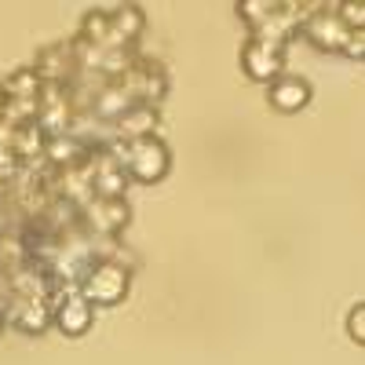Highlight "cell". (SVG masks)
Segmentation results:
<instances>
[{"label": "cell", "instance_id": "obj_10", "mask_svg": "<svg viewBox=\"0 0 365 365\" xmlns=\"http://www.w3.org/2000/svg\"><path fill=\"white\" fill-rule=\"evenodd\" d=\"M270 106L278 113H299L303 106L311 103V84L296 77V73H282L278 81H270V91H267Z\"/></svg>", "mask_w": 365, "mask_h": 365}, {"label": "cell", "instance_id": "obj_18", "mask_svg": "<svg viewBox=\"0 0 365 365\" xmlns=\"http://www.w3.org/2000/svg\"><path fill=\"white\" fill-rule=\"evenodd\" d=\"M274 11H278V0H237V15L252 26V34H256V29H259Z\"/></svg>", "mask_w": 365, "mask_h": 365}, {"label": "cell", "instance_id": "obj_3", "mask_svg": "<svg viewBox=\"0 0 365 365\" xmlns=\"http://www.w3.org/2000/svg\"><path fill=\"white\" fill-rule=\"evenodd\" d=\"M81 223L99 237H120V230L132 223V208L125 197H96L81 208Z\"/></svg>", "mask_w": 365, "mask_h": 365}, {"label": "cell", "instance_id": "obj_5", "mask_svg": "<svg viewBox=\"0 0 365 365\" xmlns=\"http://www.w3.org/2000/svg\"><path fill=\"white\" fill-rule=\"evenodd\" d=\"M299 34H307L311 44L322 48V51H344L347 41H351V29L344 26V19L336 15V8H332V4L314 8V11L307 15V22H303Z\"/></svg>", "mask_w": 365, "mask_h": 365}, {"label": "cell", "instance_id": "obj_15", "mask_svg": "<svg viewBox=\"0 0 365 365\" xmlns=\"http://www.w3.org/2000/svg\"><path fill=\"white\" fill-rule=\"evenodd\" d=\"M4 88V96L8 99H22V103H41V91H44V81L37 77L34 66H26V70H15L8 73V81L0 84Z\"/></svg>", "mask_w": 365, "mask_h": 365}, {"label": "cell", "instance_id": "obj_2", "mask_svg": "<svg viewBox=\"0 0 365 365\" xmlns=\"http://www.w3.org/2000/svg\"><path fill=\"white\" fill-rule=\"evenodd\" d=\"M128 285H132V274L117 263H96L84 282H81V296L91 303V307H117L120 299L128 296Z\"/></svg>", "mask_w": 365, "mask_h": 365}, {"label": "cell", "instance_id": "obj_21", "mask_svg": "<svg viewBox=\"0 0 365 365\" xmlns=\"http://www.w3.org/2000/svg\"><path fill=\"white\" fill-rule=\"evenodd\" d=\"M4 106H8V96H4V88H0V120H4Z\"/></svg>", "mask_w": 365, "mask_h": 365}, {"label": "cell", "instance_id": "obj_19", "mask_svg": "<svg viewBox=\"0 0 365 365\" xmlns=\"http://www.w3.org/2000/svg\"><path fill=\"white\" fill-rule=\"evenodd\" d=\"M332 8H336V15L344 19V26L351 29V34L365 29V4L361 0H344V4H332Z\"/></svg>", "mask_w": 365, "mask_h": 365}, {"label": "cell", "instance_id": "obj_1", "mask_svg": "<svg viewBox=\"0 0 365 365\" xmlns=\"http://www.w3.org/2000/svg\"><path fill=\"white\" fill-rule=\"evenodd\" d=\"M120 165H125L128 179H135V182H158V179H165L168 168H172V150H168L158 135L135 139V143H128Z\"/></svg>", "mask_w": 365, "mask_h": 365}, {"label": "cell", "instance_id": "obj_8", "mask_svg": "<svg viewBox=\"0 0 365 365\" xmlns=\"http://www.w3.org/2000/svg\"><path fill=\"white\" fill-rule=\"evenodd\" d=\"M37 77L44 84H70L77 73V55H73V41H55L44 44L37 51V63H34Z\"/></svg>", "mask_w": 365, "mask_h": 365}, {"label": "cell", "instance_id": "obj_9", "mask_svg": "<svg viewBox=\"0 0 365 365\" xmlns=\"http://www.w3.org/2000/svg\"><path fill=\"white\" fill-rule=\"evenodd\" d=\"M91 322H96V307H91L81 292L66 296V299L51 311V325H55L58 332H66V336H84V332L91 329Z\"/></svg>", "mask_w": 365, "mask_h": 365}, {"label": "cell", "instance_id": "obj_6", "mask_svg": "<svg viewBox=\"0 0 365 365\" xmlns=\"http://www.w3.org/2000/svg\"><path fill=\"white\" fill-rule=\"evenodd\" d=\"M241 70H245L252 81H278L285 70V48L267 44L259 37H249V44L241 48Z\"/></svg>", "mask_w": 365, "mask_h": 365}, {"label": "cell", "instance_id": "obj_4", "mask_svg": "<svg viewBox=\"0 0 365 365\" xmlns=\"http://www.w3.org/2000/svg\"><path fill=\"white\" fill-rule=\"evenodd\" d=\"M37 125L48 139L66 135L73 128V103H70V84H44L41 103H37Z\"/></svg>", "mask_w": 365, "mask_h": 365}, {"label": "cell", "instance_id": "obj_17", "mask_svg": "<svg viewBox=\"0 0 365 365\" xmlns=\"http://www.w3.org/2000/svg\"><path fill=\"white\" fill-rule=\"evenodd\" d=\"M143 70H146V84H143V103L146 106H161L168 96V70L154 58H143Z\"/></svg>", "mask_w": 365, "mask_h": 365}, {"label": "cell", "instance_id": "obj_11", "mask_svg": "<svg viewBox=\"0 0 365 365\" xmlns=\"http://www.w3.org/2000/svg\"><path fill=\"white\" fill-rule=\"evenodd\" d=\"M158 125H161V106H146V103H135V106H128L125 113L117 117L113 132H117V139L135 143V139H150Z\"/></svg>", "mask_w": 365, "mask_h": 365}, {"label": "cell", "instance_id": "obj_20", "mask_svg": "<svg viewBox=\"0 0 365 365\" xmlns=\"http://www.w3.org/2000/svg\"><path fill=\"white\" fill-rule=\"evenodd\" d=\"M347 332H351V340L365 347V303H354L351 314H347Z\"/></svg>", "mask_w": 365, "mask_h": 365}, {"label": "cell", "instance_id": "obj_7", "mask_svg": "<svg viewBox=\"0 0 365 365\" xmlns=\"http://www.w3.org/2000/svg\"><path fill=\"white\" fill-rule=\"evenodd\" d=\"M0 314H4V325L26 332V336H41V332L51 325V307H48V299L8 296V303L0 307Z\"/></svg>", "mask_w": 365, "mask_h": 365}, {"label": "cell", "instance_id": "obj_22", "mask_svg": "<svg viewBox=\"0 0 365 365\" xmlns=\"http://www.w3.org/2000/svg\"><path fill=\"white\" fill-rule=\"evenodd\" d=\"M4 329H8V325H4V314H0V332H4Z\"/></svg>", "mask_w": 365, "mask_h": 365}, {"label": "cell", "instance_id": "obj_12", "mask_svg": "<svg viewBox=\"0 0 365 365\" xmlns=\"http://www.w3.org/2000/svg\"><path fill=\"white\" fill-rule=\"evenodd\" d=\"M81 41H88V44H96V48H103V51H117V48H125L117 41V34H113V22H110V11H103V8H91L84 19H81V34H77Z\"/></svg>", "mask_w": 365, "mask_h": 365}, {"label": "cell", "instance_id": "obj_13", "mask_svg": "<svg viewBox=\"0 0 365 365\" xmlns=\"http://www.w3.org/2000/svg\"><path fill=\"white\" fill-rule=\"evenodd\" d=\"M11 150H15V158L22 165H37L44 161V150H48V135L44 128L37 125H22V128H11Z\"/></svg>", "mask_w": 365, "mask_h": 365}, {"label": "cell", "instance_id": "obj_14", "mask_svg": "<svg viewBox=\"0 0 365 365\" xmlns=\"http://www.w3.org/2000/svg\"><path fill=\"white\" fill-rule=\"evenodd\" d=\"M110 22H113L117 41L125 44V48H135V41L143 37V29H146V15H143V8H135V4L113 8V11H110Z\"/></svg>", "mask_w": 365, "mask_h": 365}, {"label": "cell", "instance_id": "obj_16", "mask_svg": "<svg viewBox=\"0 0 365 365\" xmlns=\"http://www.w3.org/2000/svg\"><path fill=\"white\" fill-rule=\"evenodd\" d=\"M84 158H88L84 143H81V139H73L70 132H66V135H55V139H48L44 161H48L51 168H70V165H77V161H84Z\"/></svg>", "mask_w": 365, "mask_h": 365}]
</instances>
